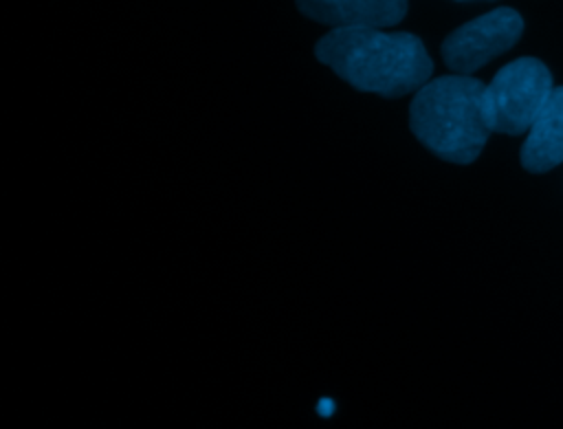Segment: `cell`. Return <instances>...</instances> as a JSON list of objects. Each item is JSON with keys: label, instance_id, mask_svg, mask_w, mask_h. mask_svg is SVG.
I'll use <instances>...</instances> for the list:
<instances>
[{"label": "cell", "instance_id": "obj_1", "mask_svg": "<svg viewBox=\"0 0 563 429\" xmlns=\"http://www.w3.org/2000/svg\"><path fill=\"white\" fill-rule=\"evenodd\" d=\"M314 55L352 88L389 99L418 90L433 70L416 35L378 26L332 29L317 42Z\"/></svg>", "mask_w": 563, "mask_h": 429}, {"label": "cell", "instance_id": "obj_2", "mask_svg": "<svg viewBox=\"0 0 563 429\" xmlns=\"http://www.w3.org/2000/svg\"><path fill=\"white\" fill-rule=\"evenodd\" d=\"M484 84L468 75H444L418 88L409 106L413 136L449 163H473L490 128L482 108Z\"/></svg>", "mask_w": 563, "mask_h": 429}, {"label": "cell", "instance_id": "obj_3", "mask_svg": "<svg viewBox=\"0 0 563 429\" xmlns=\"http://www.w3.org/2000/svg\"><path fill=\"white\" fill-rule=\"evenodd\" d=\"M552 88L548 66L534 57H519L501 66L484 86L482 108L490 132L510 136L528 132Z\"/></svg>", "mask_w": 563, "mask_h": 429}, {"label": "cell", "instance_id": "obj_4", "mask_svg": "<svg viewBox=\"0 0 563 429\" xmlns=\"http://www.w3.org/2000/svg\"><path fill=\"white\" fill-rule=\"evenodd\" d=\"M521 31V15L510 7H499L449 33L442 42V59L451 70L468 75L506 53Z\"/></svg>", "mask_w": 563, "mask_h": 429}, {"label": "cell", "instance_id": "obj_5", "mask_svg": "<svg viewBox=\"0 0 563 429\" xmlns=\"http://www.w3.org/2000/svg\"><path fill=\"white\" fill-rule=\"evenodd\" d=\"M297 9L321 24L345 26H394L407 13V0H295Z\"/></svg>", "mask_w": 563, "mask_h": 429}, {"label": "cell", "instance_id": "obj_6", "mask_svg": "<svg viewBox=\"0 0 563 429\" xmlns=\"http://www.w3.org/2000/svg\"><path fill=\"white\" fill-rule=\"evenodd\" d=\"M563 163V86L552 88L521 145V165L541 174Z\"/></svg>", "mask_w": 563, "mask_h": 429}, {"label": "cell", "instance_id": "obj_7", "mask_svg": "<svg viewBox=\"0 0 563 429\" xmlns=\"http://www.w3.org/2000/svg\"><path fill=\"white\" fill-rule=\"evenodd\" d=\"M317 411H319L321 416H330V414L334 411V403H332L330 398H321L319 405H317Z\"/></svg>", "mask_w": 563, "mask_h": 429}]
</instances>
